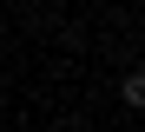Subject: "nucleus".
Segmentation results:
<instances>
[{
  "instance_id": "1",
  "label": "nucleus",
  "mask_w": 145,
  "mask_h": 132,
  "mask_svg": "<svg viewBox=\"0 0 145 132\" xmlns=\"http://www.w3.org/2000/svg\"><path fill=\"white\" fill-rule=\"evenodd\" d=\"M119 93H125V106H145V73H125V86H119Z\"/></svg>"
}]
</instances>
